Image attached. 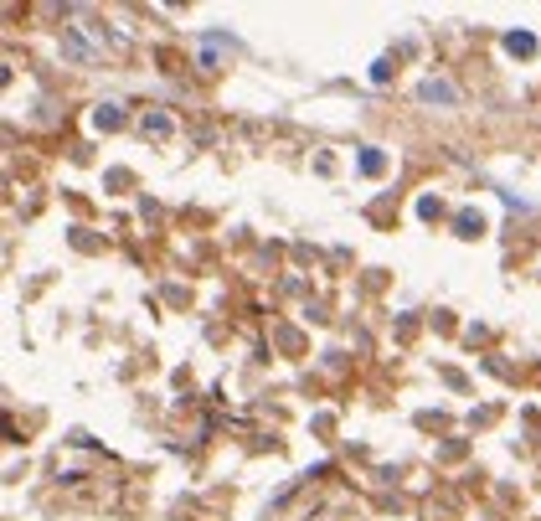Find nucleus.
I'll use <instances>...</instances> for the list:
<instances>
[{
  "label": "nucleus",
  "instance_id": "nucleus-1",
  "mask_svg": "<svg viewBox=\"0 0 541 521\" xmlns=\"http://www.w3.org/2000/svg\"><path fill=\"white\" fill-rule=\"evenodd\" d=\"M418 93H423V103H459L454 83H443V77H428V83L418 88Z\"/></svg>",
  "mask_w": 541,
  "mask_h": 521
},
{
  "label": "nucleus",
  "instance_id": "nucleus-2",
  "mask_svg": "<svg viewBox=\"0 0 541 521\" xmlns=\"http://www.w3.org/2000/svg\"><path fill=\"white\" fill-rule=\"evenodd\" d=\"M505 52H516V57H531V52H536V36H526V31H510V36H505Z\"/></svg>",
  "mask_w": 541,
  "mask_h": 521
},
{
  "label": "nucleus",
  "instance_id": "nucleus-4",
  "mask_svg": "<svg viewBox=\"0 0 541 521\" xmlns=\"http://www.w3.org/2000/svg\"><path fill=\"white\" fill-rule=\"evenodd\" d=\"M361 171H372V176L381 171V155H376V150H366V155H361Z\"/></svg>",
  "mask_w": 541,
  "mask_h": 521
},
{
  "label": "nucleus",
  "instance_id": "nucleus-5",
  "mask_svg": "<svg viewBox=\"0 0 541 521\" xmlns=\"http://www.w3.org/2000/svg\"><path fill=\"white\" fill-rule=\"evenodd\" d=\"M93 119H98V129H114V124H119V114H114V109H98Z\"/></svg>",
  "mask_w": 541,
  "mask_h": 521
},
{
  "label": "nucleus",
  "instance_id": "nucleus-3",
  "mask_svg": "<svg viewBox=\"0 0 541 521\" xmlns=\"http://www.w3.org/2000/svg\"><path fill=\"white\" fill-rule=\"evenodd\" d=\"M480 227H485V217H480V212H459V232H464V238H474Z\"/></svg>",
  "mask_w": 541,
  "mask_h": 521
}]
</instances>
